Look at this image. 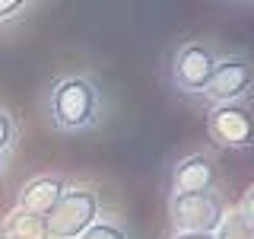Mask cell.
<instances>
[{
    "label": "cell",
    "mask_w": 254,
    "mask_h": 239,
    "mask_svg": "<svg viewBox=\"0 0 254 239\" xmlns=\"http://www.w3.org/2000/svg\"><path fill=\"white\" fill-rule=\"evenodd\" d=\"M95 112H99V93L89 80L83 77H70L61 80L51 93V118L67 131L86 127L95 121Z\"/></svg>",
    "instance_id": "cell-1"
},
{
    "label": "cell",
    "mask_w": 254,
    "mask_h": 239,
    "mask_svg": "<svg viewBox=\"0 0 254 239\" xmlns=\"http://www.w3.org/2000/svg\"><path fill=\"white\" fill-rule=\"evenodd\" d=\"M99 198L92 191H64L58 204L45 214V233L51 239H76L95 223Z\"/></svg>",
    "instance_id": "cell-2"
},
{
    "label": "cell",
    "mask_w": 254,
    "mask_h": 239,
    "mask_svg": "<svg viewBox=\"0 0 254 239\" xmlns=\"http://www.w3.org/2000/svg\"><path fill=\"white\" fill-rule=\"evenodd\" d=\"M222 201L213 191H197V195H175L172 198V220L181 233H210L222 223Z\"/></svg>",
    "instance_id": "cell-3"
},
{
    "label": "cell",
    "mask_w": 254,
    "mask_h": 239,
    "mask_svg": "<svg viewBox=\"0 0 254 239\" xmlns=\"http://www.w3.org/2000/svg\"><path fill=\"white\" fill-rule=\"evenodd\" d=\"M216 58L210 54V48L203 45H185L175 54V83L185 93H200L206 90V80H210Z\"/></svg>",
    "instance_id": "cell-4"
},
{
    "label": "cell",
    "mask_w": 254,
    "mask_h": 239,
    "mask_svg": "<svg viewBox=\"0 0 254 239\" xmlns=\"http://www.w3.org/2000/svg\"><path fill=\"white\" fill-rule=\"evenodd\" d=\"M251 86V64L248 61H222L213 67L210 80H206V96H213L222 106H232L235 99H242Z\"/></svg>",
    "instance_id": "cell-5"
},
{
    "label": "cell",
    "mask_w": 254,
    "mask_h": 239,
    "mask_svg": "<svg viewBox=\"0 0 254 239\" xmlns=\"http://www.w3.org/2000/svg\"><path fill=\"white\" fill-rule=\"evenodd\" d=\"M210 131L226 147H248L251 143V115L238 106H219L210 112Z\"/></svg>",
    "instance_id": "cell-6"
},
{
    "label": "cell",
    "mask_w": 254,
    "mask_h": 239,
    "mask_svg": "<svg viewBox=\"0 0 254 239\" xmlns=\"http://www.w3.org/2000/svg\"><path fill=\"white\" fill-rule=\"evenodd\" d=\"M216 185V163L210 156H188L175 169V191L178 195H197Z\"/></svg>",
    "instance_id": "cell-7"
},
{
    "label": "cell",
    "mask_w": 254,
    "mask_h": 239,
    "mask_svg": "<svg viewBox=\"0 0 254 239\" xmlns=\"http://www.w3.org/2000/svg\"><path fill=\"white\" fill-rule=\"evenodd\" d=\"M61 195H64V182L54 179V175H45V179H35V182H29V185L22 188L19 207L26 214H48L54 204H58Z\"/></svg>",
    "instance_id": "cell-8"
},
{
    "label": "cell",
    "mask_w": 254,
    "mask_h": 239,
    "mask_svg": "<svg viewBox=\"0 0 254 239\" xmlns=\"http://www.w3.org/2000/svg\"><path fill=\"white\" fill-rule=\"evenodd\" d=\"M216 239H254L248 204H245L242 211H235V214H229V217H222V223H219V236H216Z\"/></svg>",
    "instance_id": "cell-9"
},
{
    "label": "cell",
    "mask_w": 254,
    "mask_h": 239,
    "mask_svg": "<svg viewBox=\"0 0 254 239\" xmlns=\"http://www.w3.org/2000/svg\"><path fill=\"white\" fill-rule=\"evenodd\" d=\"M79 239H127L124 230H118L115 223H92Z\"/></svg>",
    "instance_id": "cell-10"
},
{
    "label": "cell",
    "mask_w": 254,
    "mask_h": 239,
    "mask_svg": "<svg viewBox=\"0 0 254 239\" xmlns=\"http://www.w3.org/2000/svg\"><path fill=\"white\" fill-rule=\"evenodd\" d=\"M10 140H13V121L6 112H0V150L10 147Z\"/></svg>",
    "instance_id": "cell-11"
},
{
    "label": "cell",
    "mask_w": 254,
    "mask_h": 239,
    "mask_svg": "<svg viewBox=\"0 0 254 239\" xmlns=\"http://www.w3.org/2000/svg\"><path fill=\"white\" fill-rule=\"evenodd\" d=\"M19 10H22V0H0V19H6V16H13Z\"/></svg>",
    "instance_id": "cell-12"
},
{
    "label": "cell",
    "mask_w": 254,
    "mask_h": 239,
    "mask_svg": "<svg viewBox=\"0 0 254 239\" xmlns=\"http://www.w3.org/2000/svg\"><path fill=\"white\" fill-rule=\"evenodd\" d=\"M172 239H213L210 233H175Z\"/></svg>",
    "instance_id": "cell-13"
}]
</instances>
